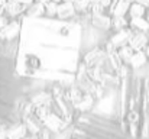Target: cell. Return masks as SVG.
Masks as SVG:
<instances>
[{
  "mask_svg": "<svg viewBox=\"0 0 149 139\" xmlns=\"http://www.w3.org/2000/svg\"><path fill=\"white\" fill-rule=\"evenodd\" d=\"M132 35H133V31H130L129 28H126V29L113 32V34L109 36L107 41H109V42L111 44V46L117 51V49H120V48H123V46H126L129 44Z\"/></svg>",
  "mask_w": 149,
  "mask_h": 139,
  "instance_id": "3957f363",
  "label": "cell"
},
{
  "mask_svg": "<svg viewBox=\"0 0 149 139\" xmlns=\"http://www.w3.org/2000/svg\"><path fill=\"white\" fill-rule=\"evenodd\" d=\"M143 52H145V55H146V57L149 58V44H148V46H146V48L143 49Z\"/></svg>",
  "mask_w": 149,
  "mask_h": 139,
  "instance_id": "603a6c76",
  "label": "cell"
},
{
  "mask_svg": "<svg viewBox=\"0 0 149 139\" xmlns=\"http://www.w3.org/2000/svg\"><path fill=\"white\" fill-rule=\"evenodd\" d=\"M77 16L75 13V9H74V4L72 1H62L58 4V9H56V19L58 20H72L74 17Z\"/></svg>",
  "mask_w": 149,
  "mask_h": 139,
  "instance_id": "52a82bcc",
  "label": "cell"
},
{
  "mask_svg": "<svg viewBox=\"0 0 149 139\" xmlns=\"http://www.w3.org/2000/svg\"><path fill=\"white\" fill-rule=\"evenodd\" d=\"M133 54H135V51H133L129 45H126V46H123V48H120V49H117V55H119L120 61H122L123 64H126V65H129V62H130Z\"/></svg>",
  "mask_w": 149,
  "mask_h": 139,
  "instance_id": "5bb4252c",
  "label": "cell"
},
{
  "mask_svg": "<svg viewBox=\"0 0 149 139\" xmlns=\"http://www.w3.org/2000/svg\"><path fill=\"white\" fill-rule=\"evenodd\" d=\"M25 17H26V19H41V17H45L44 4L36 3V1H35V3H32V4L26 9Z\"/></svg>",
  "mask_w": 149,
  "mask_h": 139,
  "instance_id": "30bf717a",
  "label": "cell"
},
{
  "mask_svg": "<svg viewBox=\"0 0 149 139\" xmlns=\"http://www.w3.org/2000/svg\"><path fill=\"white\" fill-rule=\"evenodd\" d=\"M22 28H23V17L12 19V20L0 31V41H1V42H6V41L19 39L20 35H22Z\"/></svg>",
  "mask_w": 149,
  "mask_h": 139,
  "instance_id": "7a4b0ae2",
  "label": "cell"
},
{
  "mask_svg": "<svg viewBox=\"0 0 149 139\" xmlns=\"http://www.w3.org/2000/svg\"><path fill=\"white\" fill-rule=\"evenodd\" d=\"M149 62V58L145 55L143 51H136L129 62V67L132 68V71H136V70H141L143 67H146V64Z\"/></svg>",
  "mask_w": 149,
  "mask_h": 139,
  "instance_id": "9c48e42d",
  "label": "cell"
},
{
  "mask_svg": "<svg viewBox=\"0 0 149 139\" xmlns=\"http://www.w3.org/2000/svg\"><path fill=\"white\" fill-rule=\"evenodd\" d=\"M15 1H17L19 4H22V6H26V7H29L32 3H35V0H15Z\"/></svg>",
  "mask_w": 149,
  "mask_h": 139,
  "instance_id": "d6986e66",
  "label": "cell"
},
{
  "mask_svg": "<svg viewBox=\"0 0 149 139\" xmlns=\"http://www.w3.org/2000/svg\"><path fill=\"white\" fill-rule=\"evenodd\" d=\"M52 1H55L56 4H59V3H62V1H65V0H52Z\"/></svg>",
  "mask_w": 149,
  "mask_h": 139,
  "instance_id": "484cf974",
  "label": "cell"
},
{
  "mask_svg": "<svg viewBox=\"0 0 149 139\" xmlns=\"http://www.w3.org/2000/svg\"><path fill=\"white\" fill-rule=\"evenodd\" d=\"M97 1H99L100 4H101V6H103V7L107 10V9H109V6L111 4V1H113V0H97Z\"/></svg>",
  "mask_w": 149,
  "mask_h": 139,
  "instance_id": "ffe728a7",
  "label": "cell"
},
{
  "mask_svg": "<svg viewBox=\"0 0 149 139\" xmlns=\"http://www.w3.org/2000/svg\"><path fill=\"white\" fill-rule=\"evenodd\" d=\"M135 3H138V4L143 6L145 9H149V0H135Z\"/></svg>",
  "mask_w": 149,
  "mask_h": 139,
  "instance_id": "44dd1931",
  "label": "cell"
},
{
  "mask_svg": "<svg viewBox=\"0 0 149 139\" xmlns=\"http://www.w3.org/2000/svg\"><path fill=\"white\" fill-rule=\"evenodd\" d=\"M56 9L58 4L55 1H48L47 4H44V10H45V17L47 19H56Z\"/></svg>",
  "mask_w": 149,
  "mask_h": 139,
  "instance_id": "2e32d148",
  "label": "cell"
},
{
  "mask_svg": "<svg viewBox=\"0 0 149 139\" xmlns=\"http://www.w3.org/2000/svg\"><path fill=\"white\" fill-rule=\"evenodd\" d=\"M130 1L129 0H113L111 4L109 6V9L106 10L109 16L111 17H119V16H126L127 10L130 7Z\"/></svg>",
  "mask_w": 149,
  "mask_h": 139,
  "instance_id": "8992f818",
  "label": "cell"
},
{
  "mask_svg": "<svg viewBox=\"0 0 149 139\" xmlns=\"http://www.w3.org/2000/svg\"><path fill=\"white\" fill-rule=\"evenodd\" d=\"M36 3H41V4H47L48 1H51V0H35Z\"/></svg>",
  "mask_w": 149,
  "mask_h": 139,
  "instance_id": "7402d4cb",
  "label": "cell"
},
{
  "mask_svg": "<svg viewBox=\"0 0 149 139\" xmlns=\"http://www.w3.org/2000/svg\"><path fill=\"white\" fill-rule=\"evenodd\" d=\"M90 25L101 32H109L111 31V16L107 13H94L90 15Z\"/></svg>",
  "mask_w": 149,
  "mask_h": 139,
  "instance_id": "277c9868",
  "label": "cell"
},
{
  "mask_svg": "<svg viewBox=\"0 0 149 139\" xmlns=\"http://www.w3.org/2000/svg\"><path fill=\"white\" fill-rule=\"evenodd\" d=\"M129 1H130V3H133V1H135V0H129Z\"/></svg>",
  "mask_w": 149,
  "mask_h": 139,
  "instance_id": "83f0119b",
  "label": "cell"
},
{
  "mask_svg": "<svg viewBox=\"0 0 149 139\" xmlns=\"http://www.w3.org/2000/svg\"><path fill=\"white\" fill-rule=\"evenodd\" d=\"M88 13H90V15H94V13H106V9L100 4L97 0H94V1H91L90 6H88Z\"/></svg>",
  "mask_w": 149,
  "mask_h": 139,
  "instance_id": "e0dca14e",
  "label": "cell"
},
{
  "mask_svg": "<svg viewBox=\"0 0 149 139\" xmlns=\"http://www.w3.org/2000/svg\"><path fill=\"white\" fill-rule=\"evenodd\" d=\"M67 139H132L114 116L96 110L81 113L70 128Z\"/></svg>",
  "mask_w": 149,
  "mask_h": 139,
  "instance_id": "6da1fadb",
  "label": "cell"
},
{
  "mask_svg": "<svg viewBox=\"0 0 149 139\" xmlns=\"http://www.w3.org/2000/svg\"><path fill=\"white\" fill-rule=\"evenodd\" d=\"M149 44V39H148V35L143 34V32H133L130 41L127 45L130 46L135 52L136 51H143Z\"/></svg>",
  "mask_w": 149,
  "mask_h": 139,
  "instance_id": "ba28073f",
  "label": "cell"
},
{
  "mask_svg": "<svg viewBox=\"0 0 149 139\" xmlns=\"http://www.w3.org/2000/svg\"><path fill=\"white\" fill-rule=\"evenodd\" d=\"M129 28V19L126 16H119V17H111V31L117 32L122 29Z\"/></svg>",
  "mask_w": 149,
  "mask_h": 139,
  "instance_id": "4fadbf2b",
  "label": "cell"
},
{
  "mask_svg": "<svg viewBox=\"0 0 149 139\" xmlns=\"http://www.w3.org/2000/svg\"><path fill=\"white\" fill-rule=\"evenodd\" d=\"M72 4H74V9H75L77 15L88 13V6H90L88 0H72Z\"/></svg>",
  "mask_w": 149,
  "mask_h": 139,
  "instance_id": "9a60e30c",
  "label": "cell"
},
{
  "mask_svg": "<svg viewBox=\"0 0 149 139\" xmlns=\"http://www.w3.org/2000/svg\"><path fill=\"white\" fill-rule=\"evenodd\" d=\"M145 13H146V9L143 7V6H141V4H138V3H132L130 4V7H129V10H127V15H126V17L127 19H138V17H145Z\"/></svg>",
  "mask_w": 149,
  "mask_h": 139,
  "instance_id": "7c38bea8",
  "label": "cell"
},
{
  "mask_svg": "<svg viewBox=\"0 0 149 139\" xmlns=\"http://www.w3.org/2000/svg\"><path fill=\"white\" fill-rule=\"evenodd\" d=\"M67 1H72V0H67Z\"/></svg>",
  "mask_w": 149,
  "mask_h": 139,
  "instance_id": "f546056e",
  "label": "cell"
},
{
  "mask_svg": "<svg viewBox=\"0 0 149 139\" xmlns=\"http://www.w3.org/2000/svg\"><path fill=\"white\" fill-rule=\"evenodd\" d=\"M26 6H22V4H19L17 1H15V0H7L6 1V4H4V7H3V10H4V15L12 20V19H19V17H23L25 16V13H26Z\"/></svg>",
  "mask_w": 149,
  "mask_h": 139,
  "instance_id": "5b68a950",
  "label": "cell"
},
{
  "mask_svg": "<svg viewBox=\"0 0 149 139\" xmlns=\"http://www.w3.org/2000/svg\"><path fill=\"white\" fill-rule=\"evenodd\" d=\"M6 1H7V0H0V9H3V7H4Z\"/></svg>",
  "mask_w": 149,
  "mask_h": 139,
  "instance_id": "cb8c5ba5",
  "label": "cell"
},
{
  "mask_svg": "<svg viewBox=\"0 0 149 139\" xmlns=\"http://www.w3.org/2000/svg\"><path fill=\"white\" fill-rule=\"evenodd\" d=\"M145 19L148 20V23H149V9H146V13H145Z\"/></svg>",
  "mask_w": 149,
  "mask_h": 139,
  "instance_id": "d4e9b609",
  "label": "cell"
},
{
  "mask_svg": "<svg viewBox=\"0 0 149 139\" xmlns=\"http://www.w3.org/2000/svg\"><path fill=\"white\" fill-rule=\"evenodd\" d=\"M9 22H10V19H9L6 15H0V31H1Z\"/></svg>",
  "mask_w": 149,
  "mask_h": 139,
  "instance_id": "ac0fdd59",
  "label": "cell"
},
{
  "mask_svg": "<svg viewBox=\"0 0 149 139\" xmlns=\"http://www.w3.org/2000/svg\"><path fill=\"white\" fill-rule=\"evenodd\" d=\"M88 1H90V3H91V1H94V0H88Z\"/></svg>",
  "mask_w": 149,
  "mask_h": 139,
  "instance_id": "f1b7e54d",
  "label": "cell"
},
{
  "mask_svg": "<svg viewBox=\"0 0 149 139\" xmlns=\"http://www.w3.org/2000/svg\"><path fill=\"white\" fill-rule=\"evenodd\" d=\"M146 35H148V39H149V29H148V32H146Z\"/></svg>",
  "mask_w": 149,
  "mask_h": 139,
  "instance_id": "4316f807",
  "label": "cell"
},
{
  "mask_svg": "<svg viewBox=\"0 0 149 139\" xmlns=\"http://www.w3.org/2000/svg\"><path fill=\"white\" fill-rule=\"evenodd\" d=\"M129 29L133 31V32H143V34H146L149 29V23L145 17L129 19Z\"/></svg>",
  "mask_w": 149,
  "mask_h": 139,
  "instance_id": "8fae6325",
  "label": "cell"
}]
</instances>
